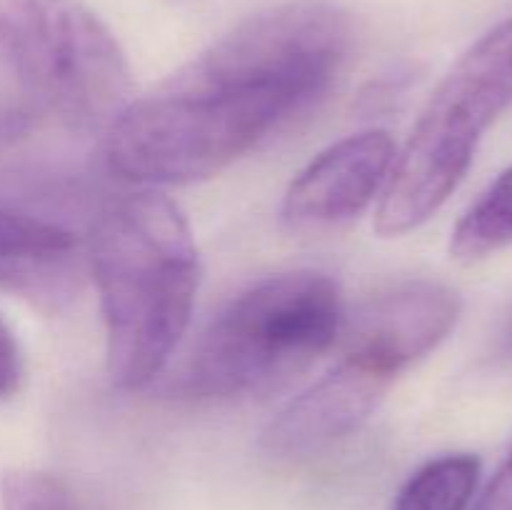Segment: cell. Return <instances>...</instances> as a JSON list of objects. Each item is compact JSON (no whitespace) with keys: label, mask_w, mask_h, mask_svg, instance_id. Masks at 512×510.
I'll use <instances>...</instances> for the list:
<instances>
[{"label":"cell","mask_w":512,"mask_h":510,"mask_svg":"<svg viewBox=\"0 0 512 510\" xmlns=\"http://www.w3.org/2000/svg\"><path fill=\"white\" fill-rule=\"evenodd\" d=\"M350 43L348 13L325 0L250 15L120 113L105 130L110 173L145 188L223 173L328 90Z\"/></svg>","instance_id":"obj_1"},{"label":"cell","mask_w":512,"mask_h":510,"mask_svg":"<svg viewBox=\"0 0 512 510\" xmlns=\"http://www.w3.org/2000/svg\"><path fill=\"white\" fill-rule=\"evenodd\" d=\"M90 273L105 323V365L120 390L145 388L188 330L200 255L183 210L155 190L115 200L95 223Z\"/></svg>","instance_id":"obj_2"},{"label":"cell","mask_w":512,"mask_h":510,"mask_svg":"<svg viewBox=\"0 0 512 510\" xmlns=\"http://www.w3.org/2000/svg\"><path fill=\"white\" fill-rule=\"evenodd\" d=\"M340 285L320 270L263 278L208 323L180 388L198 400L273 393L303 373L343 333Z\"/></svg>","instance_id":"obj_3"},{"label":"cell","mask_w":512,"mask_h":510,"mask_svg":"<svg viewBox=\"0 0 512 510\" xmlns=\"http://www.w3.org/2000/svg\"><path fill=\"white\" fill-rule=\"evenodd\" d=\"M512 105V15L480 35L448 70L415 120L380 193L385 238L428 223L460 188L485 133Z\"/></svg>","instance_id":"obj_4"},{"label":"cell","mask_w":512,"mask_h":510,"mask_svg":"<svg viewBox=\"0 0 512 510\" xmlns=\"http://www.w3.org/2000/svg\"><path fill=\"white\" fill-rule=\"evenodd\" d=\"M0 65L70 130H108L130 105V65L80 0H0Z\"/></svg>","instance_id":"obj_5"},{"label":"cell","mask_w":512,"mask_h":510,"mask_svg":"<svg viewBox=\"0 0 512 510\" xmlns=\"http://www.w3.org/2000/svg\"><path fill=\"white\" fill-rule=\"evenodd\" d=\"M338 363L295 395L263 430V448L275 458H303L358 433L390 385L413 365L388 345L343 328Z\"/></svg>","instance_id":"obj_6"},{"label":"cell","mask_w":512,"mask_h":510,"mask_svg":"<svg viewBox=\"0 0 512 510\" xmlns=\"http://www.w3.org/2000/svg\"><path fill=\"white\" fill-rule=\"evenodd\" d=\"M395 163L388 130H363L338 140L310 160L283 195L280 218L298 233H320L350 223L383 193Z\"/></svg>","instance_id":"obj_7"},{"label":"cell","mask_w":512,"mask_h":510,"mask_svg":"<svg viewBox=\"0 0 512 510\" xmlns=\"http://www.w3.org/2000/svg\"><path fill=\"white\" fill-rule=\"evenodd\" d=\"M78 245L70 230L0 208V288L40 308H60L78 288Z\"/></svg>","instance_id":"obj_8"},{"label":"cell","mask_w":512,"mask_h":510,"mask_svg":"<svg viewBox=\"0 0 512 510\" xmlns=\"http://www.w3.org/2000/svg\"><path fill=\"white\" fill-rule=\"evenodd\" d=\"M480 458L450 453L425 463L400 488L393 510H465L480 483Z\"/></svg>","instance_id":"obj_9"},{"label":"cell","mask_w":512,"mask_h":510,"mask_svg":"<svg viewBox=\"0 0 512 510\" xmlns=\"http://www.w3.org/2000/svg\"><path fill=\"white\" fill-rule=\"evenodd\" d=\"M512 245V165L490 183L455 225L450 253L460 263H475Z\"/></svg>","instance_id":"obj_10"},{"label":"cell","mask_w":512,"mask_h":510,"mask_svg":"<svg viewBox=\"0 0 512 510\" xmlns=\"http://www.w3.org/2000/svg\"><path fill=\"white\" fill-rule=\"evenodd\" d=\"M0 510H85V505L55 475L18 468L0 478Z\"/></svg>","instance_id":"obj_11"},{"label":"cell","mask_w":512,"mask_h":510,"mask_svg":"<svg viewBox=\"0 0 512 510\" xmlns=\"http://www.w3.org/2000/svg\"><path fill=\"white\" fill-rule=\"evenodd\" d=\"M25 378V365L20 345L13 330L0 318V403L10 400L20 390Z\"/></svg>","instance_id":"obj_12"},{"label":"cell","mask_w":512,"mask_h":510,"mask_svg":"<svg viewBox=\"0 0 512 510\" xmlns=\"http://www.w3.org/2000/svg\"><path fill=\"white\" fill-rule=\"evenodd\" d=\"M475 510H512V450L498 468V473L485 485L483 495L475 503Z\"/></svg>","instance_id":"obj_13"},{"label":"cell","mask_w":512,"mask_h":510,"mask_svg":"<svg viewBox=\"0 0 512 510\" xmlns=\"http://www.w3.org/2000/svg\"><path fill=\"white\" fill-rule=\"evenodd\" d=\"M503 353L512 358V318L508 320V325H505L503 330Z\"/></svg>","instance_id":"obj_14"},{"label":"cell","mask_w":512,"mask_h":510,"mask_svg":"<svg viewBox=\"0 0 512 510\" xmlns=\"http://www.w3.org/2000/svg\"><path fill=\"white\" fill-rule=\"evenodd\" d=\"M168 3H173V5H188V3H195V0H168Z\"/></svg>","instance_id":"obj_15"}]
</instances>
